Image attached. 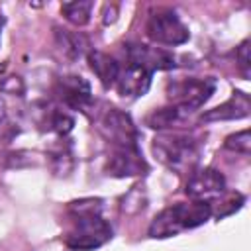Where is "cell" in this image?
I'll use <instances>...</instances> for the list:
<instances>
[{
    "label": "cell",
    "mask_w": 251,
    "mask_h": 251,
    "mask_svg": "<svg viewBox=\"0 0 251 251\" xmlns=\"http://www.w3.org/2000/svg\"><path fill=\"white\" fill-rule=\"evenodd\" d=\"M2 27H4V18L0 16V37H2Z\"/></svg>",
    "instance_id": "obj_20"
},
{
    "label": "cell",
    "mask_w": 251,
    "mask_h": 251,
    "mask_svg": "<svg viewBox=\"0 0 251 251\" xmlns=\"http://www.w3.org/2000/svg\"><path fill=\"white\" fill-rule=\"evenodd\" d=\"M186 196L190 200L196 202H206L210 204L216 198H222V194L226 192V178L220 171L206 167L200 171H192L186 188H184Z\"/></svg>",
    "instance_id": "obj_7"
},
{
    "label": "cell",
    "mask_w": 251,
    "mask_h": 251,
    "mask_svg": "<svg viewBox=\"0 0 251 251\" xmlns=\"http://www.w3.org/2000/svg\"><path fill=\"white\" fill-rule=\"evenodd\" d=\"M226 149L241 153V155H249L251 151V137H249V129H241L237 133H231L226 137Z\"/></svg>",
    "instance_id": "obj_18"
},
{
    "label": "cell",
    "mask_w": 251,
    "mask_h": 251,
    "mask_svg": "<svg viewBox=\"0 0 251 251\" xmlns=\"http://www.w3.org/2000/svg\"><path fill=\"white\" fill-rule=\"evenodd\" d=\"M88 65H90V69L94 71V75L98 76V80L106 88L116 84L118 75H120V65H118V61L114 57H110L104 51H90L88 53Z\"/></svg>",
    "instance_id": "obj_13"
},
{
    "label": "cell",
    "mask_w": 251,
    "mask_h": 251,
    "mask_svg": "<svg viewBox=\"0 0 251 251\" xmlns=\"http://www.w3.org/2000/svg\"><path fill=\"white\" fill-rule=\"evenodd\" d=\"M45 122L49 126V129H53L59 135H67L75 126L73 116H69L65 110H59V108H51L45 116Z\"/></svg>",
    "instance_id": "obj_17"
},
{
    "label": "cell",
    "mask_w": 251,
    "mask_h": 251,
    "mask_svg": "<svg viewBox=\"0 0 251 251\" xmlns=\"http://www.w3.org/2000/svg\"><path fill=\"white\" fill-rule=\"evenodd\" d=\"M151 75H153L151 71H147L139 65L127 63L126 69H120V75H118V80H116L114 86L126 98H139L149 90Z\"/></svg>",
    "instance_id": "obj_10"
},
{
    "label": "cell",
    "mask_w": 251,
    "mask_h": 251,
    "mask_svg": "<svg viewBox=\"0 0 251 251\" xmlns=\"http://www.w3.org/2000/svg\"><path fill=\"white\" fill-rule=\"evenodd\" d=\"M63 16L75 24V25H86L90 22V14H92V2L88 0H78V2H65L61 6Z\"/></svg>",
    "instance_id": "obj_16"
},
{
    "label": "cell",
    "mask_w": 251,
    "mask_h": 251,
    "mask_svg": "<svg viewBox=\"0 0 251 251\" xmlns=\"http://www.w3.org/2000/svg\"><path fill=\"white\" fill-rule=\"evenodd\" d=\"M237 65L243 73V76L247 78L249 76V69H251V63H249V39H245L239 47H237Z\"/></svg>",
    "instance_id": "obj_19"
},
{
    "label": "cell",
    "mask_w": 251,
    "mask_h": 251,
    "mask_svg": "<svg viewBox=\"0 0 251 251\" xmlns=\"http://www.w3.org/2000/svg\"><path fill=\"white\" fill-rule=\"evenodd\" d=\"M210 216H212V204L196 202V200L176 202L153 218V222L149 226V235L155 239L173 237L184 229L202 226Z\"/></svg>",
    "instance_id": "obj_2"
},
{
    "label": "cell",
    "mask_w": 251,
    "mask_h": 251,
    "mask_svg": "<svg viewBox=\"0 0 251 251\" xmlns=\"http://www.w3.org/2000/svg\"><path fill=\"white\" fill-rule=\"evenodd\" d=\"M106 171L112 176H133V175H143L147 171V165L143 161L139 147L137 149H112Z\"/></svg>",
    "instance_id": "obj_12"
},
{
    "label": "cell",
    "mask_w": 251,
    "mask_h": 251,
    "mask_svg": "<svg viewBox=\"0 0 251 251\" xmlns=\"http://www.w3.org/2000/svg\"><path fill=\"white\" fill-rule=\"evenodd\" d=\"M71 224L65 233V245L75 251H92L112 237L110 224L100 216V200L86 198L69 204Z\"/></svg>",
    "instance_id": "obj_1"
},
{
    "label": "cell",
    "mask_w": 251,
    "mask_h": 251,
    "mask_svg": "<svg viewBox=\"0 0 251 251\" xmlns=\"http://www.w3.org/2000/svg\"><path fill=\"white\" fill-rule=\"evenodd\" d=\"M145 33L151 41L159 45H182L188 41L190 33L182 20L171 8H157L149 14L145 24Z\"/></svg>",
    "instance_id": "obj_5"
},
{
    "label": "cell",
    "mask_w": 251,
    "mask_h": 251,
    "mask_svg": "<svg viewBox=\"0 0 251 251\" xmlns=\"http://www.w3.org/2000/svg\"><path fill=\"white\" fill-rule=\"evenodd\" d=\"M188 114L182 112L180 108L176 106H167V108H159L155 112H151L147 118H145V124L149 127H155V129H167V127H176L178 124H182V120L186 118Z\"/></svg>",
    "instance_id": "obj_14"
},
{
    "label": "cell",
    "mask_w": 251,
    "mask_h": 251,
    "mask_svg": "<svg viewBox=\"0 0 251 251\" xmlns=\"http://www.w3.org/2000/svg\"><path fill=\"white\" fill-rule=\"evenodd\" d=\"M251 110V102H249V94L241 92V90H233V94L220 106L206 110L200 116V122L210 124V122H224V120H241L247 118Z\"/></svg>",
    "instance_id": "obj_11"
},
{
    "label": "cell",
    "mask_w": 251,
    "mask_h": 251,
    "mask_svg": "<svg viewBox=\"0 0 251 251\" xmlns=\"http://www.w3.org/2000/svg\"><path fill=\"white\" fill-rule=\"evenodd\" d=\"M57 94L63 100L65 106L73 108V110H80L86 112L92 106V92H90V84L78 76V75H65L57 80Z\"/></svg>",
    "instance_id": "obj_8"
},
{
    "label": "cell",
    "mask_w": 251,
    "mask_h": 251,
    "mask_svg": "<svg viewBox=\"0 0 251 251\" xmlns=\"http://www.w3.org/2000/svg\"><path fill=\"white\" fill-rule=\"evenodd\" d=\"M200 139L192 133H161L153 139L155 157L175 173H192L200 157Z\"/></svg>",
    "instance_id": "obj_3"
},
{
    "label": "cell",
    "mask_w": 251,
    "mask_h": 251,
    "mask_svg": "<svg viewBox=\"0 0 251 251\" xmlns=\"http://www.w3.org/2000/svg\"><path fill=\"white\" fill-rule=\"evenodd\" d=\"M55 37H57V45L69 59H78L84 53V49L88 47L84 35L73 33L69 29H55Z\"/></svg>",
    "instance_id": "obj_15"
},
{
    "label": "cell",
    "mask_w": 251,
    "mask_h": 251,
    "mask_svg": "<svg viewBox=\"0 0 251 251\" xmlns=\"http://www.w3.org/2000/svg\"><path fill=\"white\" fill-rule=\"evenodd\" d=\"M98 131L112 149H137V129L127 114L118 108H106L98 118Z\"/></svg>",
    "instance_id": "obj_6"
},
{
    "label": "cell",
    "mask_w": 251,
    "mask_h": 251,
    "mask_svg": "<svg viewBox=\"0 0 251 251\" xmlns=\"http://www.w3.org/2000/svg\"><path fill=\"white\" fill-rule=\"evenodd\" d=\"M127 59L131 65H139L147 71H167L175 67V57L161 47H149L143 43H127L126 45Z\"/></svg>",
    "instance_id": "obj_9"
},
{
    "label": "cell",
    "mask_w": 251,
    "mask_h": 251,
    "mask_svg": "<svg viewBox=\"0 0 251 251\" xmlns=\"http://www.w3.org/2000/svg\"><path fill=\"white\" fill-rule=\"evenodd\" d=\"M214 90H216V80L210 76L182 78L167 84V96L171 100V106H176L186 114L204 106V102L214 94Z\"/></svg>",
    "instance_id": "obj_4"
}]
</instances>
